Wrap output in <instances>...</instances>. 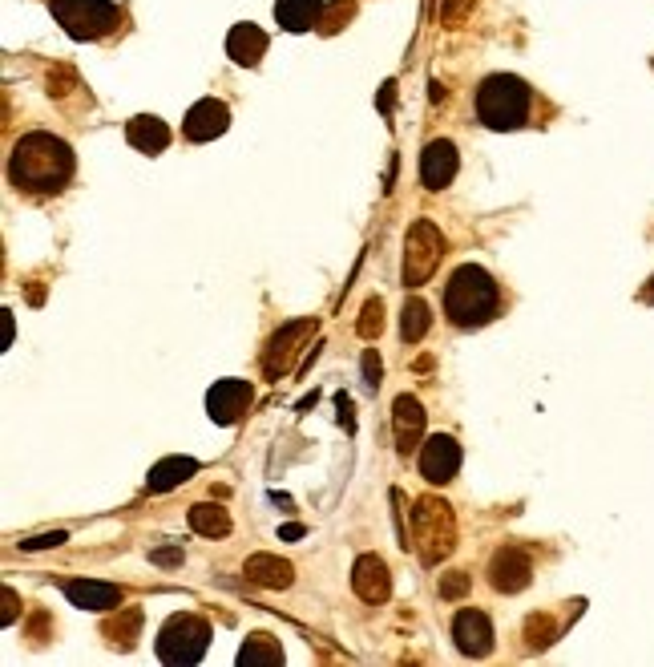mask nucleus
<instances>
[{
    "label": "nucleus",
    "mask_w": 654,
    "mask_h": 667,
    "mask_svg": "<svg viewBox=\"0 0 654 667\" xmlns=\"http://www.w3.org/2000/svg\"><path fill=\"white\" fill-rule=\"evenodd\" d=\"M445 320L461 332H477L485 324H493L505 308V292L493 279V271H485L481 263H461L449 279H445Z\"/></svg>",
    "instance_id": "2"
},
{
    "label": "nucleus",
    "mask_w": 654,
    "mask_h": 667,
    "mask_svg": "<svg viewBox=\"0 0 654 667\" xmlns=\"http://www.w3.org/2000/svg\"><path fill=\"white\" fill-rule=\"evenodd\" d=\"M251 405H255V385L239 376L214 380V389L206 393V413L214 425H239L251 413Z\"/></svg>",
    "instance_id": "7"
},
{
    "label": "nucleus",
    "mask_w": 654,
    "mask_h": 667,
    "mask_svg": "<svg viewBox=\"0 0 654 667\" xmlns=\"http://www.w3.org/2000/svg\"><path fill=\"white\" fill-rule=\"evenodd\" d=\"M416 465H420V478L428 486H449L457 478V469H461V445H457V437H449V433L424 437Z\"/></svg>",
    "instance_id": "8"
},
{
    "label": "nucleus",
    "mask_w": 654,
    "mask_h": 667,
    "mask_svg": "<svg viewBox=\"0 0 654 667\" xmlns=\"http://www.w3.org/2000/svg\"><path fill=\"white\" fill-rule=\"evenodd\" d=\"M392 433H396V449L408 457L412 449H420V437H424V405L408 393H400L392 401Z\"/></svg>",
    "instance_id": "14"
},
{
    "label": "nucleus",
    "mask_w": 654,
    "mask_h": 667,
    "mask_svg": "<svg viewBox=\"0 0 654 667\" xmlns=\"http://www.w3.org/2000/svg\"><path fill=\"white\" fill-rule=\"evenodd\" d=\"M441 255H445V235L428 219H420L408 231V243H404V288H420V283L436 271Z\"/></svg>",
    "instance_id": "6"
},
{
    "label": "nucleus",
    "mask_w": 654,
    "mask_h": 667,
    "mask_svg": "<svg viewBox=\"0 0 654 667\" xmlns=\"http://www.w3.org/2000/svg\"><path fill=\"white\" fill-rule=\"evenodd\" d=\"M0 328H5V336H0V348H13V312H0Z\"/></svg>",
    "instance_id": "27"
},
{
    "label": "nucleus",
    "mask_w": 654,
    "mask_h": 667,
    "mask_svg": "<svg viewBox=\"0 0 654 667\" xmlns=\"http://www.w3.org/2000/svg\"><path fill=\"white\" fill-rule=\"evenodd\" d=\"M126 142L142 154H162L170 146V126L154 114H138V118L126 122Z\"/></svg>",
    "instance_id": "17"
},
{
    "label": "nucleus",
    "mask_w": 654,
    "mask_h": 667,
    "mask_svg": "<svg viewBox=\"0 0 654 667\" xmlns=\"http://www.w3.org/2000/svg\"><path fill=\"white\" fill-rule=\"evenodd\" d=\"M279 538H303V526H295V522H291V526H283V530H279Z\"/></svg>",
    "instance_id": "30"
},
{
    "label": "nucleus",
    "mask_w": 654,
    "mask_h": 667,
    "mask_svg": "<svg viewBox=\"0 0 654 667\" xmlns=\"http://www.w3.org/2000/svg\"><path fill=\"white\" fill-rule=\"evenodd\" d=\"M323 17V0H275V25L287 33H307Z\"/></svg>",
    "instance_id": "19"
},
{
    "label": "nucleus",
    "mask_w": 654,
    "mask_h": 667,
    "mask_svg": "<svg viewBox=\"0 0 654 667\" xmlns=\"http://www.w3.org/2000/svg\"><path fill=\"white\" fill-rule=\"evenodd\" d=\"M186 518H190V530L202 534V538H223V534H231V514H227L223 506L198 502V506H190Z\"/></svg>",
    "instance_id": "21"
},
{
    "label": "nucleus",
    "mask_w": 654,
    "mask_h": 667,
    "mask_svg": "<svg viewBox=\"0 0 654 667\" xmlns=\"http://www.w3.org/2000/svg\"><path fill=\"white\" fill-rule=\"evenodd\" d=\"M465 587H469V575L465 570H453L449 579H441V599H457V595H465Z\"/></svg>",
    "instance_id": "24"
},
{
    "label": "nucleus",
    "mask_w": 654,
    "mask_h": 667,
    "mask_svg": "<svg viewBox=\"0 0 654 667\" xmlns=\"http://www.w3.org/2000/svg\"><path fill=\"white\" fill-rule=\"evenodd\" d=\"M428 328H432L428 304H424V300H408V304H404V320H400V336H404L408 344H416V340H424Z\"/></svg>",
    "instance_id": "23"
},
{
    "label": "nucleus",
    "mask_w": 654,
    "mask_h": 667,
    "mask_svg": "<svg viewBox=\"0 0 654 667\" xmlns=\"http://www.w3.org/2000/svg\"><path fill=\"white\" fill-rule=\"evenodd\" d=\"M49 13L73 41H105L126 25V9L114 0H49Z\"/></svg>",
    "instance_id": "4"
},
{
    "label": "nucleus",
    "mask_w": 654,
    "mask_h": 667,
    "mask_svg": "<svg viewBox=\"0 0 654 667\" xmlns=\"http://www.w3.org/2000/svg\"><path fill=\"white\" fill-rule=\"evenodd\" d=\"M150 558L162 562V566H174V562H182V550H154Z\"/></svg>",
    "instance_id": "29"
},
{
    "label": "nucleus",
    "mask_w": 654,
    "mask_h": 667,
    "mask_svg": "<svg viewBox=\"0 0 654 667\" xmlns=\"http://www.w3.org/2000/svg\"><path fill=\"white\" fill-rule=\"evenodd\" d=\"M77 174V154L49 130L21 134L9 154V182L25 195H61Z\"/></svg>",
    "instance_id": "1"
},
{
    "label": "nucleus",
    "mask_w": 654,
    "mask_h": 667,
    "mask_svg": "<svg viewBox=\"0 0 654 667\" xmlns=\"http://www.w3.org/2000/svg\"><path fill=\"white\" fill-rule=\"evenodd\" d=\"M206 647H210V623L202 615H190V611L170 615L154 639L158 659L170 667H194L206 655Z\"/></svg>",
    "instance_id": "5"
},
{
    "label": "nucleus",
    "mask_w": 654,
    "mask_h": 667,
    "mask_svg": "<svg viewBox=\"0 0 654 667\" xmlns=\"http://www.w3.org/2000/svg\"><path fill=\"white\" fill-rule=\"evenodd\" d=\"M360 332H364V336L380 332V300H372V304L364 308V324H360Z\"/></svg>",
    "instance_id": "26"
},
{
    "label": "nucleus",
    "mask_w": 654,
    "mask_h": 667,
    "mask_svg": "<svg viewBox=\"0 0 654 667\" xmlns=\"http://www.w3.org/2000/svg\"><path fill=\"white\" fill-rule=\"evenodd\" d=\"M291 562L275 558V554H251L247 558V579H255L259 587H291Z\"/></svg>",
    "instance_id": "20"
},
{
    "label": "nucleus",
    "mask_w": 654,
    "mask_h": 667,
    "mask_svg": "<svg viewBox=\"0 0 654 667\" xmlns=\"http://www.w3.org/2000/svg\"><path fill=\"white\" fill-rule=\"evenodd\" d=\"M239 663L243 667H279L283 663V647L275 635H251L243 647H239Z\"/></svg>",
    "instance_id": "22"
},
{
    "label": "nucleus",
    "mask_w": 654,
    "mask_h": 667,
    "mask_svg": "<svg viewBox=\"0 0 654 667\" xmlns=\"http://www.w3.org/2000/svg\"><path fill=\"white\" fill-rule=\"evenodd\" d=\"M461 170V154L449 138H432L424 150H420V182L424 190H445Z\"/></svg>",
    "instance_id": "10"
},
{
    "label": "nucleus",
    "mask_w": 654,
    "mask_h": 667,
    "mask_svg": "<svg viewBox=\"0 0 654 667\" xmlns=\"http://www.w3.org/2000/svg\"><path fill=\"white\" fill-rule=\"evenodd\" d=\"M65 599L81 611H118L126 591L114 583H97V579H69L65 583Z\"/></svg>",
    "instance_id": "15"
},
{
    "label": "nucleus",
    "mask_w": 654,
    "mask_h": 667,
    "mask_svg": "<svg viewBox=\"0 0 654 667\" xmlns=\"http://www.w3.org/2000/svg\"><path fill=\"white\" fill-rule=\"evenodd\" d=\"M61 542H69V534H65V530H53V534H37V538H25L21 546H25V550H49V546H61Z\"/></svg>",
    "instance_id": "25"
},
{
    "label": "nucleus",
    "mask_w": 654,
    "mask_h": 667,
    "mask_svg": "<svg viewBox=\"0 0 654 667\" xmlns=\"http://www.w3.org/2000/svg\"><path fill=\"white\" fill-rule=\"evenodd\" d=\"M477 122L485 130H497V134H513V130H525L533 122V110H537V89L517 77V73H489L481 85H477Z\"/></svg>",
    "instance_id": "3"
},
{
    "label": "nucleus",
    "mask_w": 654,
    "mask_h": 667,
    "mask_svg": "<svg viewBox=\"0 0 654 667\" xmlns=\"http://www.w3.org/2000/svg\"><path fill=\"white\" fill-rule=\"evenodd\" d=\"M267 33L259 29V25H251V21H243V25H235L231 33H227V57L235 61V65H247V69H255L259 61H263V53H267Z\"/></svg>",
    "instance_id": "16"
},
{
    "label": "nucleus",
    "mask_w": 654,
    "mask_h": 667,
    "mask_svg": "<svg viewBox=\"0 0 654 667\" xmlns=\"http://www.w3.org/2000/svg\"><path fill=\"white\" fill-rule=\"evenodd\" d=\"M352 591L364 599V603H384L392 595V575L380 554H360L356 566H352Z\"/></svg>",
    "instance_id": "13"
},
{
    "label": "nucleus",
    "mask_w": 654,
    "mask_h": 667,
    "mask_svg": "<svg viewBox=\"0 0 654 667\" xmlns=\"http://www.w3.org/2000/svg\"><path fill=\"white\" fill-rule=\"evenodd\" d=\"M453 643H457L461 655L485 659L493 651V623H489V615L477 611V607L457 611V619H453Z\"/></svg>",
    "instance_id": "12"
},
{
    "label": "nucleus",
    "mask_w": 654,
    "mask_h": 667,
    "mask_svg": "<svg viewBox=\"0 0 654 667\" xmlns=\"http://www.w3.org/2000/svg\"><path fill=\"white\" fill-rule=\"evenodd\" d=\"M194 473H198V461H194V457H162V461L150 469L146 490H150V494H170V490H178L182 482H190Z\"/></svg>",
    "instance_id": "18"
},
{
    "label": "nucleus",
    "mask_w": 654,
    "mask_h": 667,
    "mask_svg": "<svg viewBox=\"0 0 654 667\" xmlns=\"http://www.w3.org/2000/svg\"><path fill=\"white\" fill-rule=\"evenodd\" d=\"M529 575H533V562H529V554H525L521 546H501V550L493 554V562H489V583H493V591H501V595L525 591V587H529Z\"/></svg>",
    "instance_id": "11"
},
{
    "label": "nucleus",
    "mask_w": 654,
    "mask_h": 667,
    "mask_svg": "<svg viewBox=\"0 0 654 667\" xmlns=\"http://www.w3.org/2000/svg\"><path fill=\"white\" fill-rule=\"evenodd\" d=\"M364 372H368V389H376L380 385V360H372V352L364 356Z\"/></svg>",
    "instance_id": "28"
},
{
    "label": "nucleus",
    "mask_w": 654,
    "mask_h": 667,
    "mask_svg": "<svg viewBox=\"0 0 654 667\" xmlns=\"http://www.w3.org/2000/svg\"><path fill=\"white\" fill-rule=\"evenodd\" d=\"M231 130V110L227 102H218V98H202L186 110L182 118V138L186 142H214V138H223Z\"/></svg>",
    "instance_id": "9"
}]
</instances>
